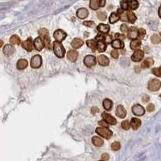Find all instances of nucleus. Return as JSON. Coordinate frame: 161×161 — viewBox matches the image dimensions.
Masks as SVG:
<instances>
[{"mask_svg": "<svg viewBox=\"0 0 161 161\" xmlns=\"http://www.w3.org/2000/svg\"><path fill=\"white\" fill-rule=\"evenodd\" d=\"M115 38H116V39L122 40V39H126V36H125V35H122V34L116 33V35H115Z\"/></svg>", "mask_w": 161, "mask_h": 161, "instance_id": "a18cd8bd", "label": "nucleus"}, {"mask_svg": "<svg viewBox=\"0 0 161 161\" xmlns=\"http://www.w3.org/2000/svg\"><path fill=\"white\" fill-rule=\"evenodd\" d=\"M160 72H161V67H160Z\"/></svg>", "mask_w": 161, "mask_h": 161, "instance_id": "4d7b16f0", "label": "nucleus"}, {"mask_svg": "<svg viewBox=\"0 0 161 161\" xmlns=\"http://www.w3.org/2000/svg\"><path fill=\"white\" fill-rule=\"evenodd\" d=\"M33 45H34V48H36V50L41 51L44 48V41L41 39L40 37H37L34 40Z\"/></svg>", "mask_w": 161, "mask_h": 161, "instance_id": "4468645a", "label": "nucleus"}, {"mask_svg": "<svg viewBox=\"0 0 161 161\" xmlns=\"http://www.w3.org/2000/svg\"><path fill=\"white\" fill-rule=\"evenodd\" d=\"M111 57L114 58V59H118V56H119V53L116 49H114V50L111 51Z\"/></svg>", "mask_w": 161, "mask_h": 161, "instance_id": "a19ab883", "label": "nucleus"}, {"mask_svg": "<svg viewBox=\"0 0 161 161\" xmlns=\"http://www.w3.org/2000/svg\"><path fill=\"white\" fill-rule=\"evenodd\" d=\"M92 142H93V145L96 146V147H102L103 145L104 141L102 139H101L99 137H97V136H94L92 139Z\"/></svg>", "mask_w": 161, "mask_h": 161, "instance_id": "cd10ccee", "label": "nucleus"}, {"mask_svg": "<svg viewBox=\"0 0 161 161\" xmlns=\"http://www.w3.org/2000/svg\"><path fill=\"white\" fill-rule=\"evenodd\" d=\"M102 118H103L104 121L107 122L109 125H115L117 123V120L115 119L113 116L110 114H107L106 112L102 113Z\"/></svg>", "mask_w": 161, "mask_h": 161, "instance_id": "1a4fd4ad", "label": "nucleus"}, {"mask_svg": "<svg viewBox=\"0 0 161 161\" xmlns=\"http://www.w3.org/2000/svg\"><path fill=\"white\" fill-rule=\"evenodd\" d=\"M119 19H120V17H119L118 14L113 12V13L111 15L110 18H109V21H110L111 23H115L116 22H118Z\"/></svg>", "mask_w": 161, "mask_h": 161, "instance_id": "2f4dec72", "label": "nucleus"}, {"mask_svg": "<svg viewBox=\"0 0 161 161\" xmlns=\"http://www.w3.org/2000/svg\"><path fill=\"white\" fill-rule=\"evenodd\" d=\"M143 57H144V53L142 50H140V49H137V50L135 51V53H133L132 57H131V59H132L133 61H135V62H139L141 60H143Z\"/></svg>", "mask_w": 161, "mask_h": 161, "instance_id": "f8f14e48", "label": "nucleus"}, {"mask_svg": "<svg viewBox=\"0 0 161 161\" xmlns=\"http://www.w3.org/2000/svg\"><path fill=\"white\" fill-rule=\"evenodd\" d=\"M141 45V40L140 39H133L132 41L130 44V47L131 49H134V50H137L139 48Z\"/></svg>", "mask_w": 161, "mask_h": 161, "instance_id": "bb28decb", "label": "nucleus"}, {"mask_svg": "<svg viewBox=\"0 0 161 161\" xmlns=\"http://www.w3.org/2000/svg\"><path fill=\"white\" fill-rule=\"evenodd\" d=\"M3 41L2 39H0V48L3 46Z\"/></svg>", "mask_w": 161, "mask_h": 161, "instance_id": "6e6d98bb", "label": "nucleus"}, {"mask_svg": "<svg viewBox=\"0 0 161 161\" xmlns=\"http://www.w3.org/2000/svg\"><path fill=\"white\" fill-rule=\"evenodd\" d=\"M53 36H54V38L56 39V41H57V42H60V43H61V41H63V40L66 38L67 34H66L63 30L58 29V30H57L56 32H54Z\"/></svg>", "mask_w": 161, "mask_h": 161, "instance_id": "423d86ee", "label": "nucleus"}, {"mask_svg": "<svg viewBox=\"0 0 161 161\" xmlns=\"http://www.w3.org/2000/svg\"><path fill=\"white\" fill-rule=\"evenodd\" d=\"M138 32H139V36H140V38H143V36H145V34H146V31L143 28L138 29Z\"/></svg>", "mask_w": 161, "mask_h": 161, "instance_id": "c03bdc74", "label": "nucleus"}, {"mask_svg": "<svg viewBox=\"0 0 161 161\" xmlns=\"http://www.w3.org/2000/svg\"><path fill=\"white\" fill-rule=\"evenodd\" d=\"M97 61L100 65L102 66H107L110 63V60L108 59L107 57H106L105 55H100L97 57Z\"/></svg>", "mask_w": 161, "mask_h": 161, "instance_id": "a211bd4d", "label": "nucleus"}, {"mask_svg": "<svg viewBox=\"0 0 161 161\" xmlns=\"http://www.w3.org/2000/svg\"><path fill=\"white\" fill-rule=\"evenodd\" d=\"M78 57V53L76 50H70L68 51V53H67V58L68 60H69L72 62H74L77 61V59Z\"/></svg>", "mask_w": 161, "mask_h": 161, "instance_id": "f3484780", "label": "nucleus"}, {"mask_svg": "<svg viewBox=\"0 0 161 161\" xmlns=\"http://www.w3.org/2000/svg\"><path fill=\"white\" fill-rule=\"evenodd\" d=\"M120 5H121V9H122L123 11L128 10V0H122Z\"/></svg>", "mask_w": 161, "mask_h": 161, "instance_id": "4c0bfd02", "label": "nucleus"}, {"mask_svg": "<svg viewBox=\"0 0 161 161\" xmlns=\"http://www.w3.org/2000/svg\"><path fill=\"white\" fill-rule=\"evenodd\" d=\"M153 64H154V61L152 60V58L148 57L147 58V59H145V60L142 62L141 66H142V68H149L151 66H152Z\"/></svg>", "mask_w": 161, "mask_h": 161, "instance_id": "393cba45", "label": "nucleus"}, {"mask_svg": "<svg viewBox=\"0 0 161 161\" xmlns=\"http://www.w3.org/2000/svg\"><path fill=\"white\" fill-rule=\"evenodd\" d=\"M151 43L154 44H157L160 42V36H159L158 34H154L153 36H151Z\"/></svg>", "mask_w": 161, "mask_h": 161, "instance_id": "f704fd0d", "label": "nucleus"}, {"mask_svg": "<svg viewBox=\"0 0 161 161\" xmlns=\"http://www.w3.org/2000/svg\"><path fill=\"white\" fill-rule=\"evenodd\" d=\"M159 15H160V17L161 18V5L160 7V8H159Z\"/></svg>", "mask_w": 161, "mask_h": 161, "instance_id": "5fc2aeb1", "label": "nucleus"}, {"mask_svg": "<svg viewBox=\"0 0 161 161\" xmlns=\"http://www.w3.org/2000/svg\"><path fill=\"white\" fill-rule=\"evenodd\" d=\"M96 133L97 135H99L102 137H103L105 139H111V136L113 135V132L112 131L109 130L108 128L106 127H97L96 129Z\"/></svg>", "mask_w": 161, "mask_h": 161, "instance_id": "7ed1b4c3", "label": "nucleus"}, {"mask_svg": "<svg viewBox=\"0 0 161 161\" xmlns=\"http://www.w3.org/2000/svg\"><path fill=\"white\" fill-rule=\"evenodd\" d=\"M121 148V144L119 142H114V143L111 144V149L113 151H117Z\"/></svg>", "mask_w": 161, "mask_h": 161, "instance_id": "58836bf2", "label": "nucleus"}, {"mask_svg": "<svg viewBox=\"0 0 161 161\" xmlns=\"http://www.w3.org/2000/svg\"><path fill=\"white\" fill-rule=\"evenodd\" d=\"M53 48L54 53L55 55L59 58H62L64 57V53H65V49L61 44V43L55 41L53 44Z\"/></svg>", "mask_w": 161, "mask_h": 161, "instance_id": "f03ea898", "label": "nucleus"}, {"mask_svg": "<svg viewBox=\"0 0 161 161\" xmlns=\"http://www.w3.org/2000/svg\"><path fill=\"white\" fill-rule=\"evenodd\" d=\"M33 42L31 38H28V39L24 40L23 43H22V48H24L25 50H27L28 52H31L33 49Z\"/></svg>", "mask_w": 161, "mask_h": 161, "instance_id": "ddd939ff", "label": "nucleus"}, {"mask_svg": "<svg viewBox=\"0 0 161 161\" xmlns=\"http://www.w3.org/2000/svg\"><path fill=\"white\" fill-rule=\"evenodd\" d=\"M96 49L100 53H103L106 49V44L103 41H97V48Z\"/></svg>", "mask_w": 161, "mask_h": 161, "instance_id": "a878e982", "label": "nucleus"}, {"mask_svg": "<svg viewBox=\"0 0 161 161\" xmlns=\"http://www.w3.org/2000/svg\"><path fill=\"white\" fill-rule=\"evenodd\" d=\"M15 51V48L11 44H7L3 48V53L6 56H11V55L14 53Z\"/></svg>", "mask_w": 161, "mask_h": 161, "instance_id": "aec40b11", "label": "nucleus"}, {"mask_svg": "<svg viewBox=\"0 0 161 161\" xmlns=\"http://www.w3.org/2000/svg\"><path fill=\"white\" fill-rule=\"evenodd\" d=\"M90 7L92 10H97L99 8V4L97 3V0H90Z\"/></svg>", "mask_w": 161, "mask_h": 161, "instance_id": "c9c22d12", "label": "nucleus"}, {"mask_svg": "<svg viewBox=\"0 0 161 161\" xmlns=\"http://www.w3.org/2000/svg\"><path fill=\"white\" fill-rule=\"evenodd\" d=\"M95 40L96 41H103L105 42L106 44H109L112 42V37H111V35H103V34H98L97 36H96L95 38Z\"/></svg>", "mask_w": 161, "mask_h": 161, "instance_id": "6e6552de", "label": "nucleus"}, {"mask_svg": "<svg viewBox=\"0 0 161 161\" xmlns=\"http://www.w3.org/2000/svg\"><path fill=\"white\" fill-rule=\"evenodd\" d=\"M139 7V2L137 0H128V9L136 10Z\"/></svg>", "mask_w": 161, "mask_h": 161, "instance_id": "c85d7f7f", "label": "nucleus"}, {"mask_svg": "<svg viewBox=\"0 0 161 161\" xmlns=\"http://www.w3.org/2000/svg\"><path fill=\"white\" fill-rule=\"evenodd\" d=\"M128 27H127V25L125 24V23H123V24L121 25V31H122V32H124V33L127 32H128Z\"/></svg>", "mask_w": 161, "mask_h": 161, "instance_id": "de8ad7c7", "label": "nucleus"}, {"mask_svg": "<svg viewBox=\"0 0 161 161\" xmlns=\"http://www.w3.org/2000/svg\"><path fill=\"white\" fill-rule=\"evenodd\" d=\"M160 34H161V33H160Z\"/></svg>", "mask_w": 161, "mask_h": 161, "instance_id": "052dcab7", "label": "nucleus"}, {"mask_svg": "<svg viewBox=\"0 0 161 161\" xmlns=\"http://www.w3.org/2000/svg\"><path fill=\"white\" fill-rule=\"evenodd\" d=\"M112 106H113V102H112V101L110 100V99H105L103 101V107L105 108V110L106 111H111V108H112Z\"/></svg>", "mask_w": 161, "mask_h": 161, "instance_id": "7c9ffc66", "label": "nucleus"}, {"mask_svg": "<svg viewBox=\"0 0 161 161\" xmlns=\"http://www.w3.org/2000/svg\"><path fill=\"white\" fill-rule=\"evenodd\" d=\"M84 64H86L87 67L91 68L96 64V58L93 55H88L84 59Z\"/></svg>", "mask_w": 161, "mask_h": 161, "instance_id": "0eeeda50", "label": "nucleus"}, {"mask_svg": "<svg viewBox=\"0 0 161 161\" xmlns=\"http://www.w3.org/2000/svg\"><path fill=\"white\" fill-rule=\"evenodd\" d=\"M111 44H112V47L115 48V49H121V48H123L124 47V44L122 42V40H119V39H115L111 42Z\"/></svg>", "mask_w": 161, "mask_h": 161, "instance_id": "4be33fe9", "label": "nucleus"}, {"mask_svg": "<svg viewBox=\"0 0 161 161\" xmlns=\"http://www.w3.org/2000/svg\"><path fill=\"white\" fill-rule=\"evenodd\" d=\"M132 112L135 115L142 116V115H144L145 110H144V108H143L141 105H140V104H136V105H135L132 107Z\"/></svg>", "mask_w": 161, "mask_h": 161, "instance_id": "9d476101", "label": "nucleus"}, {"mask_svg": "<svg viewBox=\"0 0 161 161\" xmlns=\"http://www.w3.org/2000/svg\"><path fill=\"white\" fill-rule=\"evenodd\" d=\"M155 110V106L153 104H149L148 106H147V111L148 112H151V111H153Z\"/></svg>", "mask_w": 161, "mask_h": 161, "instance_id": "09e8293b", "label": "nucleus"}, {"mask_svg": "<svg viewBox=\"0 0 161 161\" xmlns=\"http://www.w3.org/2000/svg\"><path fill=\"white\" fill-rule=\"evenodd\" d=\"M42 64V58L39 55H35L31 60V66L33 68H39Z\"/></svg>", "mask_w": 161, "mask_h": 161, "instance_id": "39448f33", "label": "nucleus"}, {"mask_svg": "<svg viewBox=\"0 0 161 161\" xmlns=\"http://www.w3.org/2000/svg\"><path fill=\"white\" fill-rule=\"evenodd\" d=\"M99 111V109L97 107H93L92 109H91V112H92V114H96V113H97Z\"/></svg>", "mask_w": 161, "mask_h": 161, "instance_id": "864d4df0", "label": "nucleus"}, {"mask_svg": "<svg viewBox=\"0 0 161 161\" xmlns=\"http://www.w3.org/2000/svg\"><path fill=\"white\" fill-rule=\"evenodd\" d=\"M152 73L157 77H161V72L160 68H154L152 69Z\"/></svg>", "mask_w": 161, "mask_h": 161, "instance_id": "79ce46f5", "label": "nucleus"}, {"mask_svg": "<svg viewBox=\"0 0 161 161\" xmlns=\"http://www.w3.org/2000/svg\"><path fill=\"white\" fill-rule=\"evenodd\" d=\"M121 126H122V128L126 130V131H128L129 129H130V127H131V124H130V122H129V121H127V120L123 121V122H122Z\"/></svg>", "mask_w": 161, "mask_h": 161, "instance_id": "ea45409f", "label": "nucleus"}, {"mask_svg": "<svg viewBox=\"0 0 161 161\" xmlns=\"http://www.w3.org/2000/svg\"><path fill=\"white\" fill-rule=\"evenodd\" d=\"M98 124L101 126V127H106V128H108V124L107 122H106V121H104V120H102V121H99L98 122Z\"/></svg>", "mask_w": 161, "mask_h": 161, "instance_id": "49530a36", "label": "nucleus"}, {"mask_svg": "<svg viewBox=\"0 0 161 161\" xmlns=\"http://www.w3.org/2000/svg\"><path fill=\"white\" fill-rule=\"evenodd\" d=\"M77 15L79 19H86L88 15H89V11L86 8H80L77 11Z\"/></svg>", "mask_w": 161, "mask_h": 161, "instance_id": "dca6fc26", "label": "nucleus"}, {"mask_svg": "<svg viewBox=\"0 0 161 161\" xmlns=\"http://www.w3.org/2000/svg\"><path fill=\"white\" fill-rule=\"evenodd\" d=\"M10 42H11V44H15V45H18L20 44V38L18 36H16V35H14V36H12L10 38Z\"/></svg>", "mask_w": 161, "mask_h": 161, "instance_id": "72a5a7b5", "label": "nucleus"}, {"mask_svg": "<svg viewBox=\"0 0 161 161\" xmlns=\"http://www.w3.org/2000/svg\"><path fill=\"white\" fill-rule=\"evenodd\" d=\"M97 3L99 4V7H103L106 5V0H97Z\"/></svg>", "mask_w": 161, "mask_h": 161, "instance_id": "3c124183", "label": "nucleus"}, {"mask_svg": "<svg viewBox=\"0 0 161 161\" xmlns=\"http://www.w3.org/2000/svg\"><path fill=\"white\" fill-rule=\"evenodd\" d=\"M149 100H150V97H149V96L147 95V94H144L143 96V101L144 102H149Z\"/></svg>", "mask_w": 161, "mask_h": 161, "instance_id": "603ef678", "label": "nucleus"}, {"mask_svg": "<svg viewBox=\"0 0 161 161\" xmlns=\"http://www.w3.org/2000/svg\"><path fill=\"white\" fill-rule=\"evenodd\" d=\"M39 37L41 38V39L44 41V46L46 47L48 49L50 50L51 48V44H50V38H49V34L48 30L45 28H41L39 30Z\"/></svg>", "mask_w": 161, "mask_h": 161, "instance_id": "f257e3e1", "label": "nucleus"}, {"mask_svg": "<svg viewBox=\"0 0 161 161\" xmlns=\"http://www.w3.org/2000/svg\"><path fill=\"white\" fill-rule=\"evenodd\" d=\"M126 17H127V20H128L131 23H134L137 19L136 15L131 11H126Z\"/></svg>", "mask_w": 161, "mask_h": 161, "instance_id": "c756f323", "label": "nucleus"}, {"mask_svg": "<svg viewBox=\"0 0 161 161\" xmlns=\"http://www.w3.org/2000/svg\"><path fill=\"white\" fill-rule=\"evenodd\" d=\"M160 97H161V94H160Z\"/></svg>", "mask_w": 161, "mask_h": 161, "instance_id": "bf43d9fd", "label": "nucleus"}, {"mask_svg": "<svg viewBox=\"0 0 161 161\" xmlns=\"http://www.w3.org/2000/svg\"><path fill=\"white\" fill-rule=\"evenodd\" d=\"M83 24L85 26H87L89 28H93L95 26V23L93 21H85L83 23Z\"/></svg>", "mask_w": 161, "mask_h": 161, "instance_id": "37998d69", "label": "nucleus"}, {"mask_svg": "<svg viewBox=\"0 0 161 161\" xmlns=\"http://www.w3.org/2000/svg\"><path fill=\"white\" fill-rule=\"evenodd\" d=\"M86 44H87V46L89 47V48H90L92 50H96L97 41L95 39H89V40L86 41Z\"/></svg>", "mask_w": 161, "mask_h": 161, "instance_id": "473e14b6", "label": "nucleus"}, {"mask_svg": "<svg viewBox=\"0 0 161 161\" xmlns=\"http://www.w3.org/2000/svg\"><path fill=\"white\" fill-rule=\"evenodd\" d=\"M116 115L120 118H124L126 116V111L122 105H119L116 108Z\"/></svg>", "mask_w": 161, "mask_h": 161, "instance_id": "2eb2a0df", "label": "nucleus"}, {"mask_svg": "<svg viewBox=\"0 0 161 161\" xmlns=\"http://www.w3.org/2000/svg\"><path fill=\"white\" fill-rule=\"evenodd\" d=\"M130 124H131V126L134 130H137V129L140 128V126H141V121H140L139 118H133L131 120Z\"/></svg>", "mask_w": 161, "mask_h": 161, "instance_id": "412c9836", "label": "nucleus"}, {"mask_svg": "<svg viewBox=\"0 0 161 161\" xmlns=\"http://www.w3.org/2000/svg\"><path fill=\"white\" fill-rule=\"evenodd\" d=\"M97 31L102 33V34H107L108 32H110V26L107 24H104V23H100L99 25L97 26Z\"/></svg>", "mask_w": 161, "mask_h": 161, "instance_id": "6ab92c4d", "label": "nucleus"}, {"mask_svg": "<svg viewBox=\"0 0 161 161\" xmlns=\"http://www.w3.org/2000/svg\"><path fill=\"white\" fill-rule=\"evenodd\" d=\"M109 159H110V155H109L107 153H104V154H102V160L103 161L108 160Z\"/></svg>", "mask_w": 161, "mask_h": 161, "instance_id": "8fccbe9b", "label": "nucleus"}, {"mask_svg": "<svg viewBox=\"0 0 161 161\" xmlns=\"http://www.w3.org/2000/svg\"><path fill=\"white\" fill-rule=\"evenodd\" d=\"M148 90L151 91H158L160 89L161 87V82L160 80L158 79H152L148 82Z\"/></svg>", "mask_w": 161, "mask_h": 161, "instance_id": "20e7f679", "label": "nucleus"}, {"mask_svg": "<svg viewBox=\"0 0 161 161\" xmlns=\"http://www.w3.org/2000/svg\"><path fill=\"white\" fill-rule=\"evenodd\" d=\"M83 44H84L83 40H82L81 39H79V38H75V39L72 41V43H71L72 47H73V48H75V49L76 48H81V47L82 46Z\"/></svg>", "mask_w": 161, "mask_h": 161, "instance_id": "5701e85b", "label": "nucleus"}, {"mask_svg": "<svg viewBox=\"0 0 161 161\" xmlns=\"http://www.w3.org/2000/svg\"><path fill=\"white\" fill-rule=\"evenodd\" d=\"M127 37L130 39H136L139 37V32H138V29L135 28V27H131L128 29L127 32Z\"/></svg>", "mask_w": 161, "mask_h": 161, "instance_id": "9b49d317", "label": "nucleus"}, {"mask_svg": "<svg viewBox=\"0 0 161 161\" xmlns=\"http://www.w3.org/2000/svg\"><path fill=\"white\" fill-rule=\"evenodd\" d=\"M28 64V62L27 60H25V59H20L17 62V68H18L19 70L24 69V68H27Z\"/></svg>", "mask_w": 161, "mask_h": 161, "instance_id": "b1692460", "label": "nucleus"}, {"mask_svg": "<svg viewBox=\"0 0 161 161\" xmlns=\"http://www.w3.org/2000/svg\"><path fill=\"white\" fill-rule=\"evenodd\" d=\"M97 18L99 19L100 20H102V21L106 20V18H107L106 13L105 11H99V12L97 13Z\"/></svg>", "mask_w": 161, "mask_h": 161, "instance_id": "e433bc0d", "label": "nucleus"}, {"mask_svg": "<svg viewBox=\"0 0 161 161\" xmlns=\"http://www.w3.org/2000/svg\"><path fill=\"white\" fill-rule=\"evenodd\" d=\"M99 161H103V160H99Z\"/></svg>", "mask_w": 161, "mask_h": 161, "instance_id": "13d9d810", "label": "nucleus"}]
</instances>
